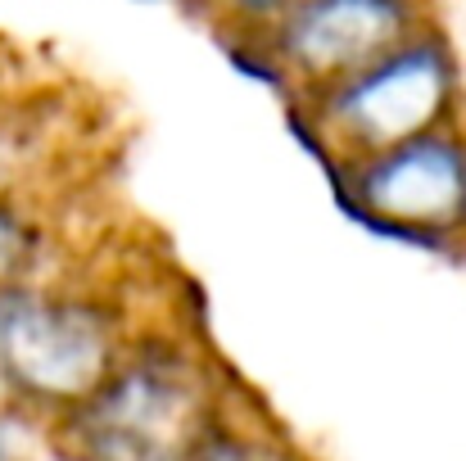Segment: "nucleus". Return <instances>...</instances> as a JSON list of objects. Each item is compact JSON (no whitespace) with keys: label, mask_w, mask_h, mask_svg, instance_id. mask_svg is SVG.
I'll return each instance as SVG.
<instances>
[{"label":"nucleus","mask_w":466,"mask_h":461,"mask_svg":"<svg viewBox=\"0 0 466 461\" xmlns=\"http://www.w3.org/2000/svg\"><path fill=\"white\" fill-rule=\"evenodd\" d=\"M59 430L77 461H190L222 430L218 389L186 348L150 339Z\"/></svg>","instance_id":"f257e3e1"},{"label":"nucleus","mask_w":466,"mask_h":461,"mask_svg":"<svg viewBox=\"0 0 466 461\" xmlns=\"http://www.w3.org/2000/svg\"><path fill=\"white\" fill-rule=\"evenodd\" d=\"M127 357L118 316L86 295L0 286V389L68 416Z\"/></svg>","instance_id":"f03ea898"},{"label":"nucleus","mask_w":466,"mask_h":461,"mask_svg":"<svg viewBox=\"0 0 466 461\" xmlns=\"http://www.w3.org/2000/svg\"><path fill=\"white\" fill-rule=\"evenodd\" d=\"M458 95V64L449 45L426 27L367 73L312 95L317 123L326 141L344 154V163L367 154L394 150L449 123Z\"/></svg>","instance_id":"7ed1b4c3"},{"label":"nucleus","mask_w":466,"mask_h":461,"mask_svg":"<svg viewBox=\"0 0 466 461\" xmlns=\"http://www.w3.org/2000/svg\"><path fill=\"white\" fill-rule=\"evenodd\" d=\"M344 204L403 240H453L466 231V136L440 127L344 163Z\"/></svg>","instance_id":"20e7f679"},{"label":"nucleus","mask_w":466,"mask_h":461,"mask_svg":"<svg viewBox=\"0 0 466 461\" xmlns=\"http://www.w3.org/2000/svg\"><path fill=\"white\" fill-rule=\"evenodd\" d=\"M421 32V0H299L272 27V55L299 86L321 95Z\"/></svg>","instance_id":"39448f33"},{"label":"nucleus","mask_w":466,"mask_h":461,"mask_svg":"<svg viewBox=\"0 0 466 461\" xmlns=\"http://www.w3.org/2000/svg\"><path fill=\"white\" fill-rule=\"evenodd\" d=\"M32 258H36V226L0 195V286L23 281Z\"/></svg>","instance_id":"423d86ee"},{"label":"nucleus","mask_w":466,"mask_h":461,"mask_svg":"<svg viewBox=\"0 0 466 461\" xmlns=\"http://www.w3.org/2000/svg\"><path fill=\"white\" fill-rule=\"evenodd\" d=\"M190 461H304L290 448L272 444L268 435H240V430H218Z\"/></svg>","instance_id":"0eeeda50"},{"label":"nucleus","mask_w":466,"mask_h":461,"mask_svg":"<svg viewBox=\"0 0 466 461\" xmlns=\"http://www.w3.org/2000/svg\"><path fill=\"white\" fill-rule=\"evenodd\" d=\"M231 18H240V23H268V27H277L299 0H218Z\"/></svg>","instance_id":"6e6552de"},{"label":"nucleus","mask_w":466,"mask_h":461,"mask_svg":"<svg viewBox=\"0 0 466 461\" xmlns=\"http://www.w3.org/2000/svg\"><path fill=\"white\" fill-rule=\"evenodd\" d=\"M23 136L9 127V123H0V195H9V185H14V176H18V167H23Z\"/></svg>","instance_id":"1a4fd4ad"}]
</instances>
